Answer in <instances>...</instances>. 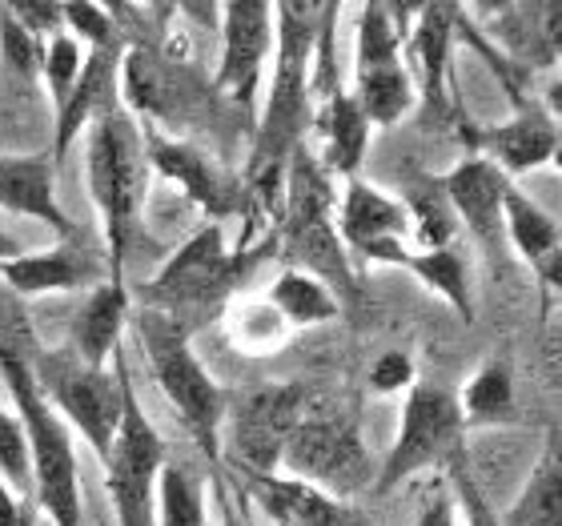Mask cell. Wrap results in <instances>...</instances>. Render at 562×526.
<instances>
[{"label":"cell","instance_id":"cell-29","mask_svg":"<svg viewBox=\"0 0 562 526\" xmlns=\"http://www.w3.org/2000/svg\"><path fill=\"white\" fill-rule=\"evenodd\" d=\"M394 266L414 273L430 293H438L462 322H474V293H470V269L467 258L454 246L442 249H402Z\"/></svg>","mask_w":562,"mask_h":526},{"label":"cell","instance_id":"cell-36","mask_svg":"<svg viewBox=\"0 0 562 526\" xmlns=\"http://www.w3.org/2000/svg\"><path fill=\"white\" fill-rule=\"evenodd\" d=\"M0 479L9 482L12 491L29 499L33 494V462H29V438L16 418V410L0 406Z\"/></svg>","mask_w":562,"mask_h":526},{"label":"cell","instance_id":"cell-4","mask_svg":"<svg viewBox=\"0 0 562 526\" xmlns=\"http://www.w3.org/2000/svg\"><path fill=\"white\" fill-rule=\"evenodd\" d=\"M85 181L89 198L101 213L105 234L109 281L125 286V261L133 254L140 230V201H145V149H140V121L121 105L89 130L85 149Z\"/></svg>","mask_w":562,"mask_h":526},{"label":"cell","instance_id":"cell-17","mask_svg":"<svg viewBox=\"0 0 562 526\" xmlns=\"http://www.w3.org/2000/svg\"><path fill=\"white\" fill-rule=\"evenodd\" d=\"M506 189H510V177L498 165L486 161V157H474V153L438 177V193L446 198L454 222L467 225V234L486 254H498L506 246V230H503Z\"/></svg>","mask_w":562,"mask_h":526},{"label":"cell","instance_id":"cell-14","mask_svg":"<svg viewBox=\"0 0 562 526\" xmlns=\"http://www.w3.org/2000/svg\"><path fill=\"white\" fill-rule=\"evenodd\" d=\"M140 149H145V165H149L153 174L165 177V181H173L210 222L222 225V222H229L234 213H241V205H246V186H241L237 177L225 174L222 165L213 161L205 149H198L193 141L140 125Z\"/></svg>","mask_w":562,"mask_h":526},{"label":"cell","instance_id":"cell-45","mask_svg":"<svg viewBox=\"0 0 562 526\" xmlns=\"http://www.w3.org/2000/svg\"><path fill=\"white\" fill-rule=\"evenodd\" d=\"M530 273H535V281L542 286V293H559V298H562V246L551 249V254L530 269Z\"/></svg>","mask_w":562,"mask_h":526},{"label":"cell","instance_id":"cell-39","mask_svg":"<svg viewBox=\"0 0 562 526\" xmlns=\"http://www.w3.org/2000/svg\"><path fill=\"white\" fill-rule=\"evenodd\" d=\"M406 210H411V237H414L411 249H442L454 242V213H450L442 193L406 201Z\"/></svg>","mask_w":562,"mask_h":526},{"label":"cell","instance_id":"cell-49","mask_svg":"<svg viewBox=\"0 0 562 526\" xmlns=\"http://www.w3.org/2000/svg\"><path fill=\"white\" fill-rule=\"evenodd\" d=\"M225 526H241V523H225Z\"/></svg>","mask_w":562,"mask_h":526},{"label":"cell","instance_id":"cell-21","mask_svg":"<svg viewBox=\"0 0 562 526\" xmlns=\"http://www.w3.org/2000/svg\"><path fill=\"white\" fill-rule=\"evenodd\" d=\"M0 210L48 225L57 242H85L81 225L57 201V161L48 153L45 157H0Z\"/></svg>","mask_w":562,"mask_h":526},{"label":"cell","instance_id":"cell-46","mask_svg":"<svg viewBox=\"0 0 562 526\" xmlns=\"http://www.w3.org/2000/svg\"><path fill=\"white\" fill-rule=\"evenodd\" d=\"M542 109H547V113L562 125V81L547 85V93H542Z\"/></svg>","mask_w":562,"mask_h":526},{"label":"cell","instance_id":"cell-30","mask_svg":"<svg viewBox=\"0 0 562 526\" xmlns=\"http://www.w3.org/2000/svg\"><path fill=\"white\" fill-rule=\"evenodd\" d=\"M406 9L411 4H382L370 0L358 12V41H353V77L358 72L406 65L402 60V33H406Z\"/></svg>","mask_w":562,"mask_h":526},{"label":"cell","instance_id":"cell-13","mask_svg":"<svg viewBox=\"0 0 562 526\" xmlns=\"http://www.w3.org/2000/svg\"><path fill=\"white\" fill-rule=\"evenodd\" d=\"M467 16H482L474 33L518 72L562 65V0H522V4H474Z\"/></svg>","mask_w":562,"mask_h":526},{"label":"cell","instance_id":"cell-19","mask_svg":"<svg viewBox=\"0 0 562 526\" xmlns=\"http://www.w3.org/2000/svg\"><path fill=\"white\" fill-rule=\"evenodd\" d=\"M101 269H105V258H97L85 242H57L41 254L24 249L12 261H0V278L16 298H45V293L97 290Z\"/></svg>","mask_w":562,"mask_h":526},{"label":"cell","instance_id":"cell-25","mask_svg":"<svg viewBox=\"0 0 562 526\" xmlns=\"http://www.w3.org/2000/svg\"><path fill=\"white\" fill-rule=\"evenodd\" d=\"M314 130L322 137V153H317L322 169L329 177H346V181L358 177L366 149H370V121L358 109L350 89H341L314 109Z\"/></svg>","mask_w":562,"mask_h":526},{"label":"cell","instance_id":"cell-35","mask_svg":"<svg viewBox=\"0 0 562 526\" xmlns=\"http://www.w3.org/2000/svg\"><path fill=\"white\" fill-rule=\"evenodd\" d=\"M65 9V33L77 41V45H89L93 53H113V48H125V36H121L117 12L105 9V4H60Z\"/></svg>","mask_w":562,"mask_h":526},{"label":"cell","instance_id":"cell-32","mask_svg":"<svg viewBox=\"0 0 562 526\" xmlns=\"http://www.w3.org/2000/svg\"><path fill=\"white\" fill-rule=\"evenodd\" d=\"M503 230H506V246H515V254L527 261V269H535L551 249L562 246V230L554 225L551 213L515 186L506 189Z\"/></svg>","mask_w":562,"mask_h":526},{"label":"cell","instance_id":"cell-38","mask_svg":"<svg viewBox=\"0 0 562 526\" xmlns=\"http://www.w3.org/2000/svg\"><path fill=\"white\" fill-rule=\"evenodd\" d=\"M81 69H85L81 45H77L69 33L53 36V41H48V48H45V69H41V81L48 85V97H53V113L69 101L72 85H77Z\"/></svg>","mask_w":562,"mask_h":526},{"label":"cell","instance_id":"cell-2","mask_svg":"<svg viewBox=\"0 0 562 526\" xmlns=\"http://www.w3.org/2000/svg\"><path fill=\"white\" fill-rule=\"evenodd\" d=\"M270 249H278L273 234L254 254L246 246L237 249V254H229L222 225L205 222L198 234L189 237V242H181L169 254V261L145 281L140 310L169 317L177 329H186L189 338H193L201 326H210L213 317H222L229 310L234 290L246 281V273L261 258H270Z\"/></svg>","mask_w":562,"mask_h":526},{"label":"cell","instance_id":"cell-27","mask_svg":"<svg viewBox=\"0 0 562 526\" xmlns=\"http://www.w3.org/2000/svg\"><path fill=\"white\" fill-rule=\"evenodd\" d=\"M266 302L278 310V317L290 329H310V326H326L334 317H341L346 305L338 302V293L329 290L326 281H317L314 273L305 269H281L278 278L270 281V293Z\"/></svg>","mask_w":562,"mask_h":526},{"label":"cell","instance_id":"cell-31","mask_svg":"<svg viewBox=\"0 0 562 526\" xmlns=\"http://www.w3.org/2000/svg\"><path fill=\"white\" fill-rule=\"evenodd\" d=\"M353 101L366 113L370 130H394L418 105V89H414V77L406 65H390V69L358 72L353 77Z\"/></svg>","mask_w":562,"mask_h":526},{"label":"cell","instance_id":"cell-42","mask_svg":"<svg viewBox=\"0 0 562 526\" xmlns=\"http://www.w3.org/2000/svg\"><path fill=\"white\" fill-rule=\"evenodd\" d=\"M414 526H458V503H454V494H450V486H446V479H438L430 486Z\"/></svg>","mask_w":562,"mask_h":526},{"label":"cell","instance_id":"cell-23","mask_svg":"<svg viewBox=\"0 0 562 526\" xmlns=\"http://www.w3.org/2000/svg\"><path fill=\"white\" fill-rule=\"evenodd\" d=\"M241 486L246 499L258 506L261 515L278 526H338L341 523V503L329 499L326 491H317L310 482L290 479V474H258V470H241Z\"/></svg>","mask_w":562,"mask_h":526},{"label":"cell","instance_id":"cell-48","mask_svg":"<svg viewBox=\"0 0 562 526\" xmlns=\"http://www.w3.org/2000/svg\"><path fill=\"white\" fill-rule=\"evenodd\" d=\"M551 165H559V169H562V141H559V149H554V161Z\"/></svg>","mask_w":562,"mask_h":526},{"label":"cell","instance_id":"cell-47","mask_svg":"<svg viewBox=\"0 0 562 526\" xmlns=\"http://www.w3.org/2000/svg\"><path fill=\"white\" fill-rule=\"evenodd\" d=\"M16 254H24L21 242H16V237H9L4 230H0V261H12Z\"/></svg>","mask_w":562,"mask_h":526},{"label":"cell","instance_id":"cell-5","mask_svg":"<svg viewBox=\"0 0 562 526\" xmlns=\"http://www.w3.org/2000/svg\"><path fill=\"white\" fill-rule=\"evenodd\" d=\"M0 378L9 382L12 406L29 438L33 462V506L53 518V526H81V470L72 434L29 370V354L0 346Z\"/></svg>","mask_w":562,"mask_h":526},{"label":"cell","instance_id":"cell-7","mask_svg":"<svg viewBox=\"0 0 562 526\" xmlns=\"http://www.w3.org/2000/svg\"><path fill=\"white\" fill-rule=\"evenodd\" d=\"M29 370L65 426L81 430L97 458H105L125 414V394L133 387L125 358H117L109 370H93L72 350H36L29 358Z\"/></svg>","mask_w":562,"mask_h":526},{"label":"cell","instance_id":"cell-11","mask_svg":"<svg viewBox=\"0 0 562 526\" xmlns=\"http://www.w3.org/2000/svg\"><path fill=\"white\" fill-rule=\"evenodd\" d=\"M310 390L302 382H270V387H254L237 394L225 406V426L229 430V455L241 470H258L273 474L281 462V450L297 430V422L310 410Z\"/></svg>","mask_w":562,"mask_h":526},{"label":"cell","instance_id":"cell-37","mask_svg":"<svg viewBox=\"0 0 562 526\" xmlns=\"http://www.w3.org/2000/svg\"><path fill=\"white\" fill-rule=\"evenodd\" d=\"M225 314L234 317V342L246 354H273V346H281L290 334V326L281 322L270 302L246 305L241 314H234V310H225Z\"/></svg>","mask_w":562,"mask_h":526},{"label":"cell","instance_id":"cell-3","mask_svg":"<svg viewBox=\"0 0 562 526\" xmlns=\"http://www.w3.org/2000/svg\"><path fill=\"white\" fill-rule=\"evenodd\" d=\"M334 210H338L334 177L302 145L285 165L273 242H278L281 258L290 261V269L314 273L317 281H326L329 290L338 293L341 305H350L358 298V286H353V266L338 237Z\"/></svg>","mask_w":562,"mask_h":526},{"label":"cell","instance_id":"cell-12","mask_svg":"<svg viewBox=\"0 0 562 526\" xmlns=\"http://www.w3.org/2000/svg\"><path fill=\"white\" fill-rule=\"evenodd\" d=\"M205 101L201 85L193 81V72L181 57L165 53L161 45H125L121 57V105L130 109L133 117H145L149 130L161 125L177 130L186 125L198 105Z\"/></svg>","mask_w":562,"mask_h":526},{"label":"cell","instance_id":"cell-34","mask_svg":"<svg viewBox=\"0 0 562 526\" xmlns=\"http://www.w3.org/2000/svg\"><path fill=\"white\" fill-rule=\"evenodd\" d=\"M45 48H48V41L29 33V29L12 16L9 4H0V60H4V69L24 77V81H36L41 69H45Z\"/></svg>","mask_w":562,"mask_h":526},{"label":"cell","instance_id":"cell-10","mask_svg":"<svg viewBox=\"0 0 562 526\" xmlns=\"http://www.w3.org/2000/svg\"><path fill=\"white\" fill-rule=\"evenodd\" d=\"M165 462H169V446L140 406L137 387H130L117 438L101 458L117 526H157V479H161Z\"/></svg>","mask_w":562,"mask_h":526},{"label":"cell","instance_id":"cell-20","mask_svg":"<svg viewBox=\"0 0 562 526\" xmlns=\"http://www.w3.org/2000/svg\"><path fill=\"white\" fill-rule=\"evenodd\" d=\"M458 9L462 4H418L411 9V24L402 33V57H411V77L418 97L430 109H446L450 85V53L458 36Z\"/></svg>","mask_w":562,"mask_h":526},{"label":"cell","instance_id":"cell-40","mask_svg":"<svg viewBox=\"0 0 562 526\" xmlns=\"http://www.w3.org/2000/svg\"><path fill=\"white\" fill-rule=\"evenodd\" d=\"M414 382H418V370H414V358L406 350L378 354L374 366H370V390L374 394H411Z\"/></svg>","mask_w":562,"mask_h":526},{"label":"cell","instance_id":"cell-6","mask_svg":"<svg viewBox=\"0 0 562 526\" xmlns=\"http://www.w3.org/2000/svg\"><path fill=\"white\" fill-rule=\"evenodd\" d=\"M133 329H137L140 354H145L149 374L161 387L165 402L173 406V414L181 418L189 438L198 443L205 462L222 467V426L229 394L201 366V358L193 354V338L186 329H177L169 317L153 314V310H137Z\"/></svg>","mask_w":562,"mask_h":526},{"label":"cell","instance_id":"cell-15","mask_svg":"<svg viewBox=\"0 0 562 526\" xmlns=\"http://www.w3.org/2000/svg\"><path fill=\"white\" fill-rule=\"evenodd\" d=\"M222 16V57L213 72V93L229 97L234 105L254 109L273 60V4L266 0H229L217 9Z\"/></svg>","mask_w":562,"mask_h":526},{"label":"cell","instance_id":"cell-26","mask_svg":"<svg viewBox=\"0 0 562 526\" xmlns=\"http://www.w3.org/2000/svg\"><path fill=\"white\" fill-rule=\"evenodd\" d=\"M498 526H562V430L547 434L522 491L503 511Z\"/></svg>","mask_w":562,"mask_h":526},{"label":"cell","instance_id":"cell-41","mask_svg":"<svg viewBox=\"0 0 562 526\" xmlns=\"http://www.w3.org/2000/svg\"><path fill=\"white\" fill-rule=\"evenodd\" d=\"M12 16L29 29V33H36L41 41H53V36L65 33V9L60 4H9Z\"/></svg>","mask_w":562,"mask_h":526},{"label":"cell","instance_id":"cell-9","mask_svg":"<svg viewBox=\"0 0 562 526\" xmlns=\"http://www.w3.org/2000/svg\"><path fill=\"white\" fill-rule=\"evenodd\" d=\"M278 470L326 491L338 503L346 494L362 491V486H374V462H370L358 422L350 414L314 410V402H310L305 418L297 422V430L290 434V443L281 450Z\"/></svg>","mask_w":562,"mask_h":526},{"label":"cell","instance_id":"cell-28","mask_svg":"<svg viewBox=\"0 0 562 526\" xmlns=\"http://www.w3.org/2000/svg\"><path fill=\"white\" fill-rule=\"evenodd\" d=\"M458 410L467 430H486V426H515L518 422V398L515 374L506 362H486L467 378V387L458 390Z\"/></svg>","mask_w":562,"mask_h":526},{"label":"cell","instance_id":"cell-43","mask_svg":"<svg viewBox=\"0 0 562 526\" xmlns=\"http://www.w3.org/2000/svg\"><path fill=\"white\" fill-rule=\"evenodd\" d=\"M450 474H458V503L467 506V526H498L494 518H486V506H482L479 491L470 486V474H467V462H462V458L450 467Z\"/></svg>","mask_w":562,"mask_h":526},{"label":"cell","instance_id":"cell-8","mask_svg":"<svg viewBox=\"0 0 562 526\" xmlns=\"http://www.w3.org/2000/svg\"><path fill=\"white\" fill-rule=\"evenodd\" d=\"M467 422L458 410L454 390L438 382H414V390L402 402L398 434L382 467L374 470V494H394L402 482L418 479L426 470H450L462 458Z\"/></svg>","mask_w":562,"mask_h":526},{"label":"cell","instance_id":"cell-22","mask_svg":"<svg viewBox=\"0 0 562 526\" xmlns=\"http://www.w3.org/2000/svg\"><path fill=\"white\" fill-rule=\"evenodd\" d=\"M121 57L125 48L85 57V69L72 85L69 101L57 109V130H53V149H48L53 161H65V153L77 145L85 130H93L97 121L121 109Z\"/></svg>","mask_w":562,"mask_h":526},{"label":"cell","instance_id":"cell-33","mask_svg":"<svg viewBox=\"0 0 562 526\" xmlns=\"http://www.w3.org/2000/svg\"><path fill=\"white\" fill-rule=\"evenodd\" d=\"M157 526H210L201 482L177 462H165L157 479Z\"/></svg>","mask_w":562,"mask_h":526},{"label":"cell","instance_id":"cell-44","mask_svg":"<svg viewBox=\"0 0 562 526\" xmlns=\"http://www.w3.org/2000/svg\"><path fill=\"white\" fill-rule=\"evenodd\" d=\"M0 526H36V506L0 479Z\"/></svg>","mask_w":562,"mask_h":526},{"label":"cell","instance_id":"cell-24","mask_svg":"<svg viewBox=\"0 0 562 526\" xmlns=\"http://www.w3.org/2000/svg\"><path fill=\"white\" fill-rule=\"evenodd\" d=\"M130 314H133V298L125 286L105 281V286L89 290L85 305L77 310V317H72L69 350L77 354L85 366L109 370V366L121 358V329H125Z\"/></svg>","mask_w":562,"mask_h":526},{"label":"cell","instance_id":"cell-1","mask_svg":"<svg viewBox=\"0 0 562 526\" xmlns=\"http://www.w3.org/2000/svg\"><path fill=\"white\" fill-rule=\"evenodd\" d=\"M326 4L290 0L273 4V72L270 93L261 105L254 149L246 161V198L261 201L266 210L278 213L285 165L305 145V130L314 125V93H310V69H314L317 24Z\"/></svg>","mask_w":562,"mask_h":526},{"label":"cell","instance_id":"cell-18","mask_svg":"<svg viewBox=\"0 0 562 526\" xmlns=\"http://www.w3.org/2000/svg\"><path fill=\"white\" fill-rule=\"evenodd\" d=\"M467 141L474 145V157H486L506 177H522L554 161L562 125L542 109V101H518L503 125L467 130Z\"/></svg>","mask_w":562,"mask_h":526},{"label":"cell","instance_id":"cell-16","mask_svg":"<svg viewBox=\"0 0 562 526\" xmlns=\"http://www.w3.org/2000/svg\"><path fill=\"white\" fill-rule=\"evenodd\" d=\"M338 237L346 254H358L362 261L394 266L402 249L411 246V210L406 201L390 198L386 189L370 186L366 177H350L334 210Z\"/></svg>","mask_w":562,"mask_h":526}]
</instances>
